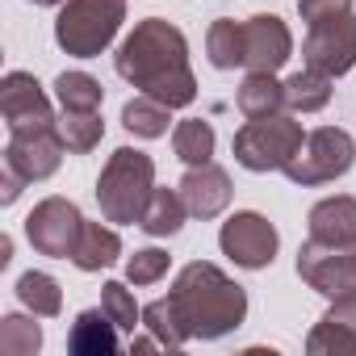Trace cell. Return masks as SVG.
Here are the masks:
<instances>
[{"mask_svg":"<svg viewBox=\"0 0 356 356\" xmlns=\"http://www.w3.org/2000/svg\"><path fill=\"white\" fill-rule=\"evenodd\" d=\"M118 76L130 80L138 92L181 109V105H193L197 97V80L189 72V47H185V34L159 22V17H147L134 26V34L118 47Z\"/></svg>","mask_w":356,"mask_h":356,"instance_id":"cell-1","label":"cell"},{"mask_svg":"<svg viewBox=\"0 0 356 356\" xmlns=\"http://www.w3.org/2000/svg\"><path fill=\"white\" fill-rule=\"evenodd\" d=\"M172 306L181 314L189 339H218L235 331L248 314V293L214 264H185L172 285Z\"/></svg>","mask_w":356,"mask_h":356,"instance_id":"cell-2","label":"cell"},{"mask_svg":"<svg viewBox=\"0 0 356 356\" xmlns=\"http://www.w3.org/2000/svg\"><path fill=\"white\" fill-rule=\"evenodd\" d=\"M151 189H155L151 155H143L134 147L113 151L105 172H101V181H97V202H101L105 222H138Z\"/></svg>","mask_w":356,"mask_h":356,"instance_id":"cell-3","label":"cell"},{"mask_svg":"<svg viewBox=\"0 0 356 356\" xmlns=\"http://www.w3.org/2000/svg\"><path fill=\"white\" fill-rule=\"evenodd\" d=\"M122 17L126 0H67L55 22V42L76 59H92L113 42Z\"/></svg>","mask_w":356,"mask_h":356,"instance_id":"cell-4","label":"cell"},{"mask_svg":"<svg viewBox=\"0 0 356 356\" xmlns=\"http://www.w3.org/2000/svg\"><path fill=\"white\" fill-rule=\"evenodd\" d=\"M302 122L289 113H268V118H248V126L235 134V159L248 172H285V163L302 147Z\"/></svg>","mask_w":356,"mask_h":356,"instance_id":"cell-5","label":"cell"},{"mask_svg":"<svg viewBox=\"0 0 356 356\" xmlns=\"http://www.w3.org/2000/svg\"><path fill=\"white\" fill-rule=\"evenodd\" d=\"M352 159H356V143L348 138V130L318 126V130H310L302 138L298 155L285 163V176L293 185L310 189V185H327V181H335V176H343L352 168Z\"/></svg>","mask_w":356,"mask_h":356,"instance_id":"cell-6","label":"cell"},{"mask_svg":"<svg viewBox=\"0 0 356 356\" xmlns=\"http://www.w3.org/2000/svg\"><path fill=\"white\" fill-rule=\"evenodd\" d=\"M298 277L327 298H348L356 293V248H331L310 239L298 252Z\"/></svg>","mask_w":356,"mask_h":356,"instance_id":"cell-7","label":"cell"},{"mask_svg":"<svg viewBox=\"0 0 356 356\" xmlns=\"http://www.w3.org/2000/svg\"><path fill=\"white\" fill-rule=\"evenodd\" d=\"M80 231H84V218L80 210L67 202V197H47L34 206V214L26 218V235L34 243V252L42 256H59L67 260L80 243Z\"/></svg>","mask_w":356,"mask_h":356,"instance_id":"cell-8","label":"cell"},{"mask_svg":"<svg viewBox=\"0 0 356 356\" xmlns=\"http://www.w3.org/2000/svg\"><path fill=\"white\" fill-rule=\"evenodd\" d=\"M302 59H306V67H314L331 80L352 72V63H356V17L339 13L331 22L310 26V34L302 42Z\"/></svg>","mask_w":356,"mask_h":356,"instance_id":"cell-9","label":"cell"},{"mask_svg":"<svg viewBox=\"0 0 356 356\" xmlns=\"http://www.w3.org/2000/svg\"><path fill=\"white\" fill-rule=\"evenodd\" d=\"M0 113H5L9 134L55 126V113H51V101H47L42 84L34 76H26V72H9L0 80Z\"/></svg>","mask_w":356,"mask_h":356,"instance_id":"cell-10","label":"cell"},{"mask_svg":"<svg viewBox=\"0 0 356 356\" xmlns=\"http://www.w3.org/2000/svg\"><path fill=\"white\" fill-rule=\"evenodd\" d=\"M218 243H222V252L239 268H264L277 256V231H273V222L264 214H252V210L227 218L222 231H218Z\"/></svg>","mask_w":356,"mask_h":356,"instance_id":"cell-11","label":"cell"},{"mask_svg":"<svg viewBox=\"0 0 356 356\" xmlns=\"http://www.w3.org/2000/svg\"><path fill=\"white\" fill-rule=\"evenodd\" d=\"M67 143L59 138V126L47 130H26V134H9L5 147V168H13L26 181H47V176L63 163Z\"/></svg>","mask_w":356,"mask_h":356,"instance_id":"cell-12","label":"cell"},{"mask_svg":"<svg viewBox=\"0 0 356 356\" xmlns=\"http://www.w3.org/2000/svg\"><path fill=\"white\" fill-rule=\"evenodd\" d=\"M243 34H248V59H243L248 72H277V67H285V59L293 51V38H289L281 17H248Z\"/></svg>","mask_w":356,"mask_h":356,"instance_id":"cell-13","label":"cell"},{"mask_svg":"<svg viewBox=\"0 0 356 356\" xmlns=\"http://www.w3.org/2000/svg\"><path fill=\"white\" fill-rule=\"evenodd\" d=\"M181 197L193 218H218L231 206V176L214 163H193L181 181Z\"/></svg>","mask_w":356,"mask_h":356,"instance_id":"cell-14","label":"cell"},{"mask_svg":"<svg viewBox=\"0 0 356 356\" xmlns=\"http://www.w3.org/2000/svg\"><path fill=\"white\" fill-rule=\"evenodd\" d=\"M306 222L310 239L331 248H356V197H323Z\"/></svg>","mask_w":356,"mask_h":356,"instance_id":"cell-15","label":"cell"},{"mask_svg":"<svg viewBox=\"0 0 356 356\" xmlns=\"http://www.w3.org/2000/svg\"><path fill=\"white\" fill-rule=\"evenodd\" d=\"M118 331H122V327H118L105 310H84V314L76 318L67 343H72V352H80V356H109V352H118Z\"/></svg>","mask_w":356,"mask_h":356,"instance_id":"cell-16","label":"cell"},{"mask_svg":"<svg viewBox=\"0 0 356 356\" xmlns=\"http://www.w3.org/2000/svg\"><path fill=\"white\" fill-rule=\"evenodd\" d=\"M243 118H268L285 109V84L273 80V72H248V80L235 92Z\"/></svg>","mask_w":356,"mask_h":356,"instance_id":"cell-17","label":"cell"},{"mask_svg":"<svg viewBox=\"0 0 356 356\" xmlns=\"http://www.w3.org/2000/svg\"><path fill=\"white\" fill-rule=\"evenodd\" d=\"M118 256H122L118 231H109V227H101V222H84L80 243H76V252H72V264L84 268V273H97V268H109Z\"/></svg>","mask_w":356,"mask_h":356,"instance_id":"cell-18","label":"cell"},{"mask_svg":"<svg viewBox=\"0 0 356 356\" xmlns=\"http://www.w3.org/2000/svg\"><path fill=\"white\" fill-rule=\"evenodd\" d=\"M206 55L218 72H231V67H243L248 59V34H243V22H231V17H218L206 34Z\"/></svg>","mask_w":356,"mask_h":356,"instance_id":"cell-19","label":"cell"},{"mask_svg":"<svg viewBox=\"0 0 356 356\" xmlns=\"http://www.w3.org/2000/svg\"><path fill=\"white\" fill-rule=\"evenodd\" d=\"M185 214H189V206H185L181 189H151L138 227L147 235H176V231H181V222H185Z\"/></svg>","mask_w":356,"mask_h":356,"instance_id":"cell-20","label":"cell"},{"mask_svg":"<svg viewBox=\"0 0 356 356\" xmlns=\"http://www.w3.org/2000/svg\"><path fill=\"white\" fill-rule=\"evenodd\" d=\"M331 101V76L314 72V67H302L285 80V109L293 113H318L323 105Z\"/></svg>","mask_w":356,"mask_h":356,"instance_id":"cell-21","label":"cell"},{"mask_svg":"<svg viewBox=\"0 0 356 356\" xmlns=\"http://www.w3.org/2000/svg\"><path fill=\"white\" fill-rule=\"evenodd\" d=\"M168 122H172V105H163V101H155V97H147V92H138V97L126 101V109H122V126H126L130 134H138V138H159V134H168Z\"/></svg>","mask_w":356,"mask_h":356,"instance_id":"cell-22","label":"cell"},{"mask_svg":"<svg viewBox=\"0 0 356 356\" xmlns=\"http://www.w3.org/2000/svg\"><path fill=\"white\" fill-rule=\"evenodd\" d=\"M55 126H59V138L67 143V151H76V155L92 151L101 143V134H105L101 109H63V118Z\"/></svg>","mask_w":356,"mask_h":356,"instance_id":"cell-23","label":"cell"},{"mask_svg":"<svg viewBox=\"0 0 356 356\" xmlns=\"http://www.w3.org/2000/svg\"><path fill=\"white\" fill-rule=\"evenodd\" d=\"M172 151L181 155L189 168L193 163H210V155H214V126L202 122V118H185L181 126H176V134H172Z\"/></svg>","mask_w":356,"mask_h":356,"instance_id":"cell-24","label":"cell"},{"mask_svg":"<svg viewBox=\"0 0 356 356\" xmlns=\"http://www.w3.org/2000/svg\"><path fill=\"white\" fill-rule=\"evenodd\" d=\"M17 298L34 310V318H55L63 310V293H59L55 277H47V273H26L17 281Z\"/></svg>","mask_w":356,"mask_h":356,"instance_id":"cell-25","label":"cell"},{"mask_svg":"<svg viewBox=\"0 0 356 356\" xmlns=\"http://www.w3.org/2000/svg\"><path fill=\"white\" fill-rule=\"evenodd\" d=\"M143 327H147L159 343H168V348H181V343L189 339V331H185L181 314H176L172 298H155L151 306H143Z\"/></svg>","mask_w":356,"mask_h":356,"instance_id":"cell-26","label":"cell"},{"mask_svg":"<svg viewBox=\"0 0 356 356\" xmlns=\"http://www.w3.org/2000/svg\"><path fill=\"white\" fill-rule=\"evenodd\" d=\"M38 348H42L38 323H30V318H22V314L0 318V352H5V356H34Z\"/></svg>","mask_w":356,"mask_h":356,"instance_id":"cell-27","label":"cell"},{"mask_svg":"<svg viewBox=\"0 0 356 356\" xmlns=\"http://www.w3.org/2000/svg\"><path fill=\"white\" fill-rule=\"evenodd\" d=\"M55 92H59L63 109H101V97H105L88 72H63L55 80Z\"/></svg>","mask_w":356,"mask_h":356,"instance_id":"cell-28","label":"cell"},{"mask_svg":"<svg viewBox=\"0 0 356 356\" xmlns=\"http://www.w3.org/2000/svg\"><path fill=\"white\" fill-rule=\"evenodd\" d=\"M101 310H105L122 331H130V335H134V327H138V318H143V310L134 306V298H130V289H126L122 281H109V285L101 289Z\"/></svg>","mask_w":356,"mask_h":356,"instance_id":"cell-29","label":"cell"},{"mask_svg":"<svg viewBox=\"0 0 356 356\" xmlns=\"http://www.w3.org/2000/svg\"><path fill=\"white\" fill-rule=\"evenodd\" d=\"M163 273H168V252H159V248H143V252H134L130 264H126V277H130L134 285H155Z\"/></svg>","mask_w":356,"mask_h":356,"instance_id":"cell-30","label":"cell"},{"mask_svg":"<svg viewBox=\"0 0 356 356\" xmlns=\"http://www.w3.org/2000/svg\"><path fill=\"white\" fill-rule=\"evenodd\" d=\"M298 13L306 26H318V22H331L339 13H352V0H302Z\"/></svg>","mask_w":356,"mask_h":356,"instance_id":"cell-31","label":"cell"},{"mask_svg":"<svg viewBox=\"0 0 356 356\" xmlns=\"http://www.w3.org/2000/svg\"><path fill=\"white\" fill-rule=\"evenodd\" d=\"M155 343H159V339H147V335H138V339H130V348H134V352H151Z\"/></svg>","mask_w":356,"mask_h":356,"instance_id":"cell-32","label":"cell"},{"mask_svg":"<svg viewBox=\"0 0 356 356\" xmlns=\"http://www.w3.org/2000/svg\"><path fill=\"white\" fill-rule=\"evenodd\" d=\"M30 5H59V0H30Z\"/></svg>","mask_w":356,"mask_h":356,"instance_id":"cell-33","label":"cell"}]
</instances>
